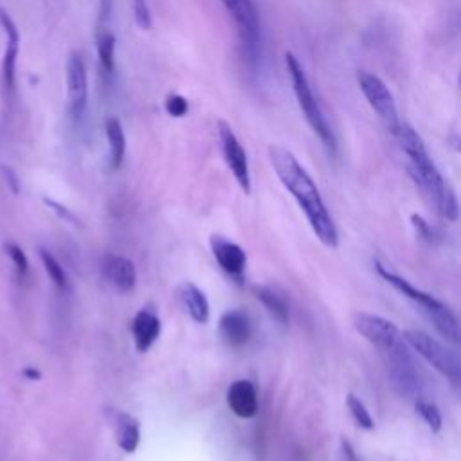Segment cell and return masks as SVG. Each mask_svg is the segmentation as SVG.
Returning a JSON list of instances; mask_svg holds the SVG:
<instances>
[{
	"label": "cell",
	"instance_id": "1",
	"mask_svg": "<svg viewBox=\"0 0 461 461\" xmlns=\"http://www.w3.org/2000/svg\"><path fill=\"white\" fill-rule=\"evenodd\" d=\"M268 158L277 178L304 212L313 234L322 245L335 249L339 245V232L310 173L301 166L295 155L283 146H270Z\"/></svg>",
	"mask_w": 461,
	"mask_h": 461
},
{
	"label": "cell",
	"instance_id": "2",
	"mask_svg": "<svg viewBox=\"0 0 461 461\" xmlns=\"http://www.w3.org/2000/svg\"><path fill=\"white\" fill-rule=\"evenodd\" d=\"M393 135L396 137L402 151L407 157V171L416 182V185H420V189L430 198V202L436 205L438 212L443 218L456 221L459 212L457 198L454 191L445 184L441 173L432 162L423 139L416 133V130L411 124L402 121L393 130Z\"/></svg>",
	"mask_w": 461,
	"mask_h": 461
},
{
	"label": "cell",
	"instance_id": "3",
	"mask_svg": "<svg viewBox=\"0 0 461 461\" xmlns=\"http://www.w3.org/2000/svg\"><path fill=\"white\" fill-rule=\"evenodd\" d=\"M375 268H376L378 276L382 279H385L394 290H398L403 297H407L409 301H412L414 304H418L421 308V312L429 317V321L434 324V328L439 331V335L443 339H447L452 344H459V322H457V317L452 313V310L445 303H441L434 295L416 288L405 277H402L396 272L389 270L380 261H375Z\"/></svg>",
	"mask_w": 461,
	"mask_h": 461
},
{
	"label": "cell",
	"instance_id": "4",
	"mask_svg": "<svg viewBox=\"0 0 461 461\" xmlns=\"http://www.w3.org/2000/svg\"><path fill=\"white\" fill-rule=\"evenodd\" d=\"M285 67H286V72L290 76L297 104H299V108L304 115L308 126L319 137V140L322 142L326 151L335 157L337 148H339L337 146V137H335L321 104L317 103V99L313 95V90L310 86V81H308V76H306L303 65L299 63V59L290 50L285 52Z\"/></svg>",
	"mask_w": 461,
	"mask_h": 461
},
{
	"label": "cell",
	"instance_id": "5",
	"mask_svg": "<svg viewBox=\"0 0 461 461\" xmlns=\"http://www.w3.org/2000/svg\"><path fill=\"white\" fill-rule=\"evenodd\" d=\"M234 22L241 52L250 67H256L261 47V22L254 0H221Z\"/></svg>",
	"mask_w": 461,
	"mask_h": 461
},
{
	"label": "cell",
	"instance_id": "6",
	"mask_svg": "<svg viewBox=\"0 0 461 461\" xmlns=\"http://www.w3.org/2000/svg\"><path fill=\"white\" fill-rule=\"evenodd\" d=\"M405 344L412 348L423 360H427L436 371L447 376L452 384H459L461 378V364L454 351L447 349L438 339H432L425 331L405 330L402 333Z\"/></svg>",
	"mask_w": 461,
	"mask_h": 461
},
{
	"label": "cell",
	"instance_id": "7",
	"mask_svg": "<svg viewBox=\"0 0 461 461\" xmlns=\"http://www.w3.org/2000/svg\"><path fill=\"white\" fill-rule=\"evenodd\" d=\"M355 330L371 344H375L384 355H391L405 346L402 331L394 322L369 312L353 313Z\"/></svg>",
	"mask_w": 461,
	"mask_h": 461
},
{
	"label": "cell",
	"instance_id": "8",
	"mask_svg": "<svg viewBox=\"0 0 461 461\" xmlns=\"http://www.w3.org/2000/svg\"><path fill=\"white\" fill-rule=\"evenodd\" d=\"M357 83L367 101V104L373 108V112L378 113V117L387 124V128L393 131L400 124L398 110L394 97L387 85L376 76L367 70L357 72Z\"/></svg>",
	"mask_w": 461,
	"mask_h": 461
},
{
	"label": "cell",
	"instance_id": "9",
	"mask_svg": "<svg viewBox=\"0 0 461 461\" xmlns=\"http://www.w3.org/2000/svg\"><path fill=\"white\" fill-rule=\"evenodd\" d=\"M216 130H218V139H220L221 155L225 158V164L230 169V173L236 178V182L241 187V191L245 194H249L250 193V171H249L247 153H245L241 142L238 140V137L232 131L229 122L220 119L216 122Z\"/></svg>",
	"mask_w": 461,
	"mask_h": 461
},
{
	"label": "cell",
	"instance_id": "10",
	"mask_svg": "<svg viewBox=\"0 0 461 461\" xmlns=\"http://www.w3.org/2000/svg\"><path fill=\"white\" fill-rule=\"evenodd\" d=\"M0 25L5 34V47H4V58L0 65V86H2V97L5 104H11L14 95V81H16V59L20 50V34L16 29V23L13 18L0 9Z\"/></svg>",
	"mask_w": 461,
	"mask_h": 461
},
{
	"label": "cell",
	"instance_id": "11",
	"mask_svg": "<svg viewBox=\"0 0 461 461\" xmlns=\"http://www.w3.org/2000/svg\"><path fill=\"white\" fill-rule=\"evenodd\" d=\"M67 81V108L74 121H79L86 110L88 101V79L86 67L79 52H70L65 65Z\"/></svg>",
	"mask_w": 461,
	"mask_h": 461
},
{
	"label": "cell",
	"instance_id": "12",
	"mask_svg": "<svg viewBox=\"0 0 461 461\" xmlns=\"http://www.w3.org/2000/svg\"><path fill=\"white\" fill-rule=\"evenodd\" d=\"M209 243H211V250H212V256H214L218 267L232 279L241 281L245 268H247L245 250L238 243H234L220 234H212Z\"/></svg>",
	"mask_w": 461,
	"mask_h": 461
},
{
	"label": "cell",
	"instance_id": "13",
	"mask_svg": "<svg viewBox=\"0 0 461 461\" xmlns=\"http://www.w3.org/2000/svg\"><path fill=\"white\" fill-rule=\"evenodd\" d=\"M218 331L221 340L232 348V349H240L243 346L249 344L250 337H252V321L249 317L247 312L243 310H227L221 313L220 321H218Z\"/></svg>",
	"mask_w": 461,
	"mask_h": 461
},
{
	"label": "cell",
	"instance_id": "14",
	"mask_svg": "<svg viewBox=\"0 0 461 461\" xmlns=\"http://www.w3.org/2000/svg\"><path fill=\"white\" fill-rule=\"evenodd\" d=\"M101 274L112 288L122 294L130 292L137 281L135 265L128 258L115 256V254H106L101 259Z\"/></svg>",
	"mask_w": 461,
	"mask_h": 461
},
{
	"label": "cell",
	"instance_id": "15",
	"mask_svg": "<svg viewBox=\"0 0 461 461\" xmlns=\"http://www.w3.org/2000/svg\"><path fill=\"white\" fill-rule=\"evenodd\" d=\"M227 405L238 418H254L259 407L256 385L249 380H234L227 389Z\"/></svg>",
	"mask_w": 461,
	"mask_h": 461
},
{
	"label": "cell",
	"instance_id": "16",
	"mask_svg": "<svg viewBox=\"0 0 461 461\" xmlns=\"http://www.w3.org/2000/svg\"><path fill=\"white\" fill-rule=\"evenodd\" d=\"M160 319L149 308H140L131 319V337L133 346L139 353H146L155 340L160 337Z\"/></svg>",
	"mask_w": 461,
	"mask_h": 461
},
{
	"label": "cell",
	"instance_id": "17",
	"mask_svg": "<svg viewBox=\"0 0 461 461\" xmlns=\"http://www.w3.org/2000/svg\"><path fill=\"white\" fill-rule=\"evenodd\" d=\"M176 295L194 322L205 324L209 321V317H211L209 301H207L205 294L194 283H191V281L180 283L176 288Z\"/></svg>",
	"mask_w": 461,
	"mask_h": 461
},
{
	"label": "cell",
	"instance_id": "18",
	"mask_svg": "<svg viewBox=\"0 0 461 461\" xmlns=\"http://www.w3.org/2000/svg\"><path fill=\"white\" fill-rule=\"evenodd\" d=\"M112 418H113L112 423H113V430H115V441H117L119 448L126 454H133L140 441L139 420L133 418L131 414H126L121 411H113Z\"/></svg>",
	"mask_w": 461,
	"mask_h": 461
},
{
	"label": "cell",
	"instance_id": "19",
	"mask_svg": "<svg viewBox=\"0 0 461 461\" xmlns=\"http://www.w3.org/2000/svg\"><path fill=\"white\" fill-rule=\"evenodd\" d=\"M104 133L108 142V157H110V167L119 169L124 160L126 151V137L121 121L115 115L106 117L104 121Z\"/></svg>",
	"mask_w": 461,
	"mask_h": 461
},
{
	"label": "cell",
	"instance_id": "20",
	"mask_svg": "<svg viewBox=\"0 0 461 461\" xmlns=\"http://www.w3.org/2000/svg\"><path fill=\"white\" fill-rule=\"evenodd\" d=\"M95 49H97V63L101 76L110 81L115 72V36L112 31L95 32Z\"/></svg>",
	"mask_w": 461,
	"mask_h": 461
},
{
	"label": "cell",
	"instance_id": "21",
	"mask_svg": "<svg viewBox=\"0 0 461 461\" xmlns=\"http://www.w3.org/2000/svg\"><path fill=\"white\" fill-rule=\"evenodd\" d=\"M254 295L258 301L263 303V306L268 310V313L277 319L281 324H286L290 319V310H288V303L286 299L274 290L272 286H265V285H256L252 288Z\"/></svg>",
	"mask_w": 461,
	"mask_h": 461
},
{
	"label": "cell",
	"instance_id": "22",
	"mask_svg": "<svg viewBox=\"0 0 461 461\" xmlns=\"http://www.w3.org/2000/svg\"><path fill=\"white\" fill-rule=\"evenodd\" d=\"M40 259L43 263V268L49 276V279L52 281V285L58 288V290H67L68 286V281H67V274L63 270V267L59 265V261L47 250V249H40Z\"/></svg>",
	"mask_w": 461,
	"mask_h": 461
},
{
	"label": "cell",
	"instance_id": "23",
	"mask_svg": "<svg viewBox=\"0 0 461 461\" xmlns=\"http://www.w3.org/2000/svg\"><path fill=\"white\" fill-rule=\"evenodd\" d=\"M346 405H348V411L351 414V418L355 420V423L366 430H373L375 429V420L371 418L367 407L364 405V402L355 396V394H348L346 398Z\"/></svg>",
	"mask_w": 461,
	"mask_h": 461
},
{
	"label": "cell",
	"instance_id": "24",
	"mask_svg": "<svg viewBox=\"0 0 461 461\" xmlns=\"http://www.w3.org/2000/svg\"><path fill=\"white\" fill-rule=\"evenodd\" d=\"M414 407H416V412L423 418V421L429 425V429H430L432 432H439V430H441L443 418H441V412H439V409H438L436 403L420 398V400H416Z\"/></svg>",
	"mask_w": 461,
	"mask_h": 461
},
{
	"label": "cell",
	"instance_id": "25",
	"mask_svg": "<svg viewBox=\"0 0 461 461\" xmlns=\"http://www.w3.org/2000/svg\"><path fill=\"white\" fill-rule=\"evenodd\" d=\"M4 250H5V254L11 258V261H13V265H14V270H16L18 279H20V281H23V279L27 277V274H29V259H27V256H25L23 249H22L20 245H16V243L9 241V243H5V245H4Z\"/></svg>",
	"mask_w": 461,
	"mask_h": 461
},
{
	"label": "cell",
	"instance_id": "26",
	"mask_svg": "<svg viewBox=\"0 0 461 461\" xmlns=\"http://www.w3.org/2000/svg\"><path fill=\"white\" fill-rule=\"evenodd\" d=\"M131 7H133V18L139 29L142 31H149L153 22H151V11L146 0H131Z\"/></svg>",
	"mask_w": 461,
	"mask_h": 461
},
{
	"label": "cell",
	"instance_id": "27",
	"mask_svg": "<svg viewBox=\"0 0 461 461\" xmlns=\"http://www.w3.org/2000/svg\"><path fill=\"white\" fill-rule=\"evenodd\" d=\"M164 110L171 115V117H184L189 110V104H187V99L180 94H167L166 95V101H164Z\"/></svg>",
	"mask_w": 461,
	"mask_h": 461
},
{
	"label": "cell",
	"instance_id": "28",
	"mask_svg": "<svg viewBox=\"0 0 461 461\" xmlns=\"http://www.w3.org/2000/svg\"><path fill=\"white\" fill-rule=\"evenodd\" d=\"M113 5H115V0H99L95 32L110 31V22H112V16H113Z\"/></svg>",
	"mask_w": 461,
	"mask_h": 461
},
{
	"label": "cell",
	"instance_id": "29",
	"mask_svg": "<svg viewBox=\"0 0 461 461\" xmlns=\"http://www.w3.org/2000/svg\"><path fill=\"white\" fill-rule=\"evenodd\" d=\"M411 221H412L414 229L418 230V234H420L421 238L429 240V238L432 236V234H430V227H429V223H427L420 214H412V216H411Z\"/></svg>",
	"mask_w": 461,
	"mask_h": 461
},
{
	"label": "cell",
	"instance_id": "30",
	"mask_svg": "<svg viewBox=\"0 0 461 461\" xmlns=\"http://www.w3.org/2000/svg\"><path fill=\"white\" fill-rule=\"evenodd\" d=\"M45 202H47L50 207H54V211H56V212H58L61 218H65L67 221H72V223H79V221H77V218H76V216H74V214H72V212H70L67 207H63L61 203H56V202H52V200H45Z\"/></svg>",
	"mask_w": 461,
	"mask_h": 461
},
{
	"label": "cell",
	"instance_id": "31",
	"mask_svg": "<svg viewBox=\"0 0 461 461\" xmlns=\"http://www.w3.org/2000/svg\"><path fill=\"white\" fill-rule=\"evenodd\" d=\"M22 375H23L27 380H40V378H41V373H40L36 367H31V366L23 367Z\"/></svg>",
	"mask_w": 461,
	"mask_h": 461
}]
</instances>
